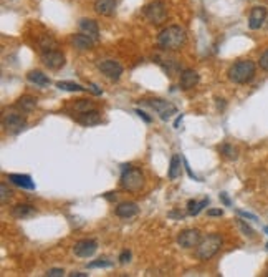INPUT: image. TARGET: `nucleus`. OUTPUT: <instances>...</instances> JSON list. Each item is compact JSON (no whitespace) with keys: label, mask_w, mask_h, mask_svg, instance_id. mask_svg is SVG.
Wrapping results in <instances>:
<instances>
[{"label":"nucleus","mask_w":268,"mask_h":277,"mask_svg":"<svg viewBox=\"0 0 268 277\" xmlns=\"http://www.w3.org/2000/svg\"><path fill=\"white\" fill-rule=\"evenodd\" d=\"M57 88L65 90V92H86L88 88L81 86L80 83H73V81H58Z\"/></svg>","instance_id":"25"},{"label":"nucleus","mask_w":268,"mask_h":277,"mask_svg":"<svg viewBox=\"0 0 268 277\" xmlns=\"http://www.w3.org/2000/svg\"><path fill=\"white\" fill-rule=\"evenodd\" d=\"M47 276L48 277H61V276H65V271L63 269H48Z\"/></svg>","instance_id":"36"},{"label":"nucleus","mask_w":268,"mask_h":277,"mask_svg":"<svg viewBox=\"0 0 268 277\" xmlns=\"http://www.w3.org/2000/svg\"><path fill=\"white\" fill-rule=\"evenodd\" d=\"M143 13H144V17H146V20L151 22L154 25L162 24V22L167 19V8L162 0H154V2L148 3V5L143 8Z\"/></svg>","instance_id":"5"},{"label":"nucleus","mask_w":268,"mask_h":277,"mask_svg":"<svg viewBox=\"0 0 268 277\" xmlns=\"http://www.w3.org/2000/svg\"><path fill=\"white\" fill-rule=\"evenodd\" d=\"M220 153L224 154L227 160H237V156H238V151L234 146H232V144H229V143L222 144V146H220Z\"/></svg>","instance_id":"27"},{"label":"nucleus","mask_w":268,"mask_h":277,"mask_svg":"<svg viewBox=\"0 0 268 277\" xmlns=\"http://www.w3.org/2000/svg\"><path fill=\"white\" fill-rule=\"evenodd\" d=\"M143 103L148 106H151L152 110L161 116V120H164V121H167L172 115H176L177 113V106L174 105V103L167 102V100L151 98V100H143Z\"/></svg>","instance_id":"6"},{"label":"nucleus","mask_w":268,"mask_h":277,"mask_svg":"<svg viewBox=\"0 0 268 277\" xmlns=\"http://www.w3.org/2000/svg\"><path fill=\"white\" fill-rule=\"evenodd\" d=\"M208 204V198H204L202 201H195V199H190L187 203V212L190 216H197L204 208Z\"/></svg>","instance_id":"24"},{"label":"nucleus","mask_w":268,"mask_h":277,"mask_svg":"<svg viewBox=\"0 0 268 277\" xmlns=\"http://www.w3.org/2000/svg\"><path fill=\"white\" fill-rule=\"evenodd\" d=\"M115 266V262L110 261V259H96V261H93V262H89L88 267L89 269H99V267H113Z\"/></svg>","instance_id":"28"},{"label":"nucleus","mask_w":268,"mask_h":277,"mask_svg":"<svg viewBox=\"0 0 268 277\" xmlns=\"http://www.w3.org/2000/svg\"><path fill=\"white\" fill-rule=\"evenodd\" d=\"M131 261V252L128 251V249H124L121 254H119V262L121 264H126V262Z\"/></svg>","instance_id":"35"},{"label":"nucleus","mask_w":268,"mask_h":277,"mask_svg":"<svg viewBox=\"0 0 268 277\" xmlns=\"http://www.w3.org/2000/svg\"><path fill=\"white\" fill-rule=\"evenodd\" d=\"M267 249H268V242H267Z\"/></svg>","instance_id":"46"},{"label":"nucleus","mask_w":268,"mask_h":277,"mask_svg":"<svg viewBox=\"0 0 268 277\" xmlns=\"http://www.w3.org/2000/svg\"><path fill=\"white\" fill-rule=\"evenodd\" d=\"M98 249V242L94 239H81L73 246L75 256L78 257H91Z\"/></svg>","instance_id":"11"},{"label":"nucleus","mask_w":268,"mask_h":277,"mask_svg":"<svg viewBox=\"0 0 268 277\" xmlns=\"http://www.w3.org/2000/svg\"><path fill=\"white\" fill-rule=\"evenodd\" d=\"M12 194H13V193L7 188V184H5V183L0 184V203L5 204V203L8 201V199L12 198Z\"/></svg>","instance_id":"30"},{"label":"nucleus","mask_w":268,"mask_h":277,"mask_svg":"<svg viewBox=\"0 0 268 277\" xmlns=\"http://www.w3.org/2000/svg\"><path fill=\"white\" fill-rule=\"evenodd\" d=\"M199 81H201V76H199L197 71L190 70V68H185V70L180 71V75H179L180 90H185V92H189V90H192L194 86L199 85Z\"/></svg>","instance_id":"12"},{"label":"nucleus","mask_w":268,"mask_h":277,"mask_svg":"<svg viewBox=\"0 0 268 277\" xmlns=\"http://www.w3.org/2000/svg\"><path fill=\"white\" fill-rule=\"evenodd\" d=\"M201 241H202V234L199 229H184L182 233L177 236V244L184 249L197 247Z\"/></svg>","instance_id":"8"},{"label":"nucleus","mask_w":268,"mask_h":277,"mask_svg":"<svg viewBox=\"0 0 268 277\" xmlns=\"http://www.w3.org/2000/svg\"><path fill=\"white\" fill-rule=\"evenodd\" d=\"M180 120H182V115H179V116H177V120L174 121V128H179V125H180Z\"/></svg>","instance_id":"43"},{"label":"nucleus","mask_w":268,"mask_h":277,"mask_svg":"<svg viewBox=\"0 0 268 277\" xmlns=\"http://www.w3.org/2000/svg\"><path fill=\"white\" fill-rule=\"evenodd\" d=\"M104 198L110 199V201H111V199H116V193H106V194H104Z\"/></svg>","instance_id":"42"},{"label":"nucleus","mask_w":268,"mask_h":277,"mask_svg":"<svg viewBox=\"0 0 268 277\" xmlns=\"http://www.w3.org/2000/svg\"><path fill=\"white\" fill-rule=\"evenodd\" d=\"M182 165H184V168H185V171H187V174H189V178H190V179H194V181H201V179H199L197 176H195L194 173H192V170H190V168H189V163H187V160H185V158H182Z\"/></svg>","instance_id":"34"},{"label":"nucleus","mask_w":268,"mask_h":277,"mask_svg":"<svg viewBox=\"0 0 268 277\" xmlns=\"http://www.w3.org/2000/svg\"><path fill=\"white\" fill-rule=\"evenodd\" d=\"M255 71L257 67L252 60H238L229 68L227 75H229V80L234 81V83L245 85L255 78Z\"/></svg>","instance_id":"3"},{"label":"nucleus","mask_w":268,"mask_h":277,"mask_svg":"<svg viewBox=\"0 0 268 277\" xmlns=\"http://www.w3.org/2000/svg\"><path fill=\"white\" fill-rule=\"evenodd\" d=\"M237 214L245 217V219H250V221H258V217L255 214H252V212H247V211H242V209H237Z\"/></svg>","instance_id":"33"},{"label":"nucleus","mask_w":268,"mask_h":277,"mask_svg":"<svg viewBox=\"0 0 268 277\" xmlns=\"http://www.w3.org/2000/svg\"><path fill=\"white\" fill-rule=\"evenodd\" d=\"M75 110L80 113L93 110V102H89V100H78V102L75 103Z\"/></svg>","instance_id":"29"},{"label":"nucleus","mask_w":268,"mask_h":277,"mask_svg":"<svg viewBox=\"0 0 268 277\" xmlns=\"http://www.w3.org/2000/svg\"><path fill=\"white\" fill-rule=\"evenodd\" d=\"M2 126L8 135H17L27 126V118L20 113H7L2 118Z\"/></svg>","instance_id":"7"},{"label":"nucleus","mask_w":268,"mask_h":277,"mask_svg":"<svg viewBox=\"0 0 268 277\" xmlns=\"http://www.w3.org/2000/svg\"><path fill=\"white\" fill-rule=\"evenodd\" d=\"M238 226H240V229L243 231V234H245V236H248V238H253V236H255V231H253L252 228H250V226H248L245 221L238 219Z\"/></svg>","instance_id":"31"},{"label":"nucleus","mask_w":268,"mask_h":277,"mask_svg":"<svg viewBox=\"0 0 268 277\" xmlns=\"http://www.w3.org/2000/svg\"><path fill=\"white\" fill-rule=\"evenodd\" d=\"M71 277H88V274H85V272H73V274H70Z\"/></svg>","instance_id":"41"},{"label":"nucleus","mask_w":268,"mask_h":277,"mask_svg":"<svg viewBox=\"0 0 268 277\" xmlns=\"http://www.w3.org/2000/svg\"><path fill=\"white\" fill-rule=\"evenodd\" d=\"M15 108L19 111H22V113H31L35 108H37V98L30 97V95H25V97L17 100Z\"/></svg>","instance_id":"20"},{"label":"nucleus","mask_w":268,"mask_h":277,"mask_svg":"<svg viewBox=\"0 0 268 277\" xmlns=\"http://www.w3.org/2000/svg\"><path fill=\"white\" fill-rule=\"evenodd\" d=\"M265 277H268V271H267V272H265Z\"/></svg>","instance_id":"45"},{"label":"nucleus","mask_w":268,"mask_h":277,"mask_svg":"<svg viewBox=\"0 0 268 277\" xmlns=\"http://www.w3.org/2000/svg\"><path fill=\"white\" fill-rule=\"evenodd\" d=\"M27 80L30 81V83H33V85H37V86H48L52 81H50V78L47 75L43 73V71H40V70H33V71H29V75H27Z\"/></svg>","instance_id":"22"},{"label":"nucleus","mask_w":268,"mask_h":277,"mask_svg":"<svg viewBox=\"0 0 268 277\" xmlns=\"http://www.w3.org/2000/svg\"><path fill=\"white\" fill-rule=\"evenodd\" d=\"M35 214H37V209L31 204L20 203L12 208V216L15 219H29V217H33Z\"/></svg>","instance_id":"15"},{"label":"nucleus","mask_w":268,"mask_h":277,"mask_svg":"<svg viewBox=\"0 0 268 277\" xmlns=\"http://www.w3.org/2000/svg\"><path fill=\"white\" fill-rule=\"evenodd\" d=\"M136 115H138L139 118H143L144 121H146V123H151V116H148V113H144V111H141V110H136Z\"/></svg>","instance_id":"37"},{"label":"nucleus","mask_w":268,"mask_h":277,"mask_svg":"<svg viewBox=\"0 0 268 277\" xmlns=\"http://www.w3.org/2000/svg\"><path fill=\"white\" fill-rule=\"evenodd\" d=\"M80 30L86 34L88 37H91L94 42H98L99 40V27H98V22H94L91 19H81L80 20Z\"/></svg>","instance_id":"16"},{"label":"nucleus","mask_w":268,"mask_h":277,"mask_svg":"<svg viewBox=\"0 0 268 277\" xmlns=\"http://www.w3.org/2000/svg\"><path fill=\"white\" fill-rule=\"evenodd\" d=\"M7 179L13 183L15 186H19V188H24V189H35V183L31 181V178L29 174H8Z\"/></svg>","instance_id":"21"},{"label":"nucleus","mask_w":268,"mask_h":277,"mask_svg":"<svg viewBox=\"0 0 268 277\" xmlns=\"http://www.w3.org/2000/svg\"><path fill=\"white\" fill-rule=\"evenodd\" d=\"M222 244H224V239L220 234H208L195 247V257L199 261H208L220 251Z\"/></svg>","instance_id":"4"},{"label":"nucleus","mask_w":268,"mask_h":277,"mask_svg":"<svg viewBox=\"0 0 268 277\" xmlns=\"http://www.w3.org/2000/svg\"><path fill=\"white\" fill-rule=\"evenodd\" d=\"M185 40H187V35L184 29H180L179 25H171L159 34L157 45L164 52H177L185 45Z\"/></svg>","instance_id":"1"},{"label":"nucleus","mask_w":268,"mask_h":277,"mask_svg":"<svg viewBox=\"0 0 268 277\" xmlns=\"http://www.w3.org/2000/svg\"><path fill=\"white\" fill-rule=\"evenodd\" d=\"M98 68H99V71L111 81H118L122 75V67L115 60H104L99 63Z\"/></svg>","instance_id":"10"},{"label":"nucleus","mask_w":268,"mask_h":277,"mask_svg":"<svg viewBox=\"0 0 268 277\" xmlns=\"http://www.w3.org/2000/svg\"><path fill=\"white\" fill-rule=\"evenodd\" d=\"M258 65H260L262 70L268 71V50H267V52H263L262 55H260V60H258Z\"/></svg>","instance_id":"32"},{"label":"nucleus","mask_w":268,"mask_h":277,"mask_svg":"<svg viewBox=\"0 0 268 277\" xmlns=\"http://www.w3.org/2000/svg\"><path fill=\"white\" fill-rule=\"evenodd\" d=\"M94 12L103 17H111L116 12V0H94Z\"/></svg>","instance_id":"17"},{"label":"nucleus","mask_w":268,"mask_h":277,"mask_svg":"<svg viewBox=\"0 0 268 277\" xmlns=\"http://www.w3.org/2000/svg\"><path fill=\"white\" fill-rule=\"evenodd\" d=\"M88 90H89V92H91V93H94V95H98V97H99V95H101V93H103V92H101V90H99V88H98V86H96V85H94V83H89V88H88Z\"/></svg>","instance_id":"38"},{"label":"nucleus","mask_w":268,"mask_h":277,"mask_svg":"<svg viewBox=\"0 0 268 277\" xmlns=\"http://www.w3.org/2000/svg\"><path fill=\"white\" fill-rule=\"evenodd\" d=\"M180 163H182V156L180 154H172L171 158V165H169V179H177L180 176Z\"/></svg>","instance_id":"23"},{"label":"nucleus","mask_w":268,"mask_h":277,"mask_svg":"<svg viewBox=\"0 0 268 277\" xmlns=\"http://www.w3.org/2000/svg\"><path fill=\"white\" fill-rule=\"evenodd\" d=\"M71 43H73V47L76 50H80V52H85V50H91L93 45L96 43L91 37H88L86 34H78V35H73V38H71Z\"/></svg>","instance_id":"19"},{"label":"nucleus","mask_w":268,"mask_h":277,"mask_svg":"<svg viewBox=\"0 0 268 277\" xmlns=\"http://www.w3.org/2000/svg\"><path fill=\"white\" fill-rule=\"evenodd\" d=\"M222 214H224L222 209H208L207 211V216H222Z\"/></svg>","instance_id":"40"},{"label":"nucleus","mask_w":268,"mask_h":277,"mask_svg":"<svg viewBox=\"0 0 268 277\" xmlns=\"http://www.w3.org/2000/svg\"><path fill=\"white\" fill-rule=\"evenodd\" d=\"M40 48H42V52H48V50H57L58 48V43L55 38H52L50 35H43V37H40Z\"/></svg>","instance_id":"26"},{"label":"nucleus","mask_w":268,"mask_h":277,"mask_svg":"<svg viewBox=\"0 0 268 277\" xmlns=\"http://www.w3.org/2000/svg\"><path fill=\"white\" fill-rule=\"evenodd\" d=\"M76 121L83 126H96V125L101 123V113L93 108V110L80 113L78 118H76Z\"/></svg>","instance_id":"14"},{"label":"nucleus","mask_w":268,"mask_h":277,"mask_svg":"<svg viewBox=\"0 0 268 277\" xmlns=\"http://www.w3.org/2000/svg\"><path fill=\"white\" fill-rule=\"evenodd\" d=\"M263 233H267V234H268V226H265V228H263Z\"/></svg>","instance_id":"44"},{"label":"nucleus","mask_w":268,"mask_h":277,"mask_svg":"<svg viewBox=\"0 0 268 277\" xmlns=\"http://www.w3.org/2000/svg\"><path fill=\"white\" fill-rule=\"evenodd\" d=\"M267 20V8L262 5H257L250 10L248 15V29L250 30H258L262 29L263 22Z\"/></svg>","instance_id":"13"},{"label":"nucleus","mask_w":268,"mask_h":277,"mask_svg":"<svg viewBox=\"0 0 268 277\" xmlns=\"http://www.w3.org/2000/svg\"><path fill=\"white\" fill-rule=\"evenodd\" d=\"M220 201L225 204V206H230L232 201L229 199V196H227V193H220Z\"/></svg>","instance_id":"39"},{"label":"nucleus","mask_w":268,"mask_h":277,"mask_svg":"<svg viewBox=\"0 0 268 277\" xmlns=\"http://www.w3.org/2000/svg\"><path fill=\"white\" fill-rule=\"evenodd\" d=\"M116 216L122 217V219H129V217L136 216L139 212V206L136 203H121L116 206Z\"/></svg>","instance_id":"18"},{"label":"nucleus","mask_w":268,"mask_h":277,"mask_svg":"<svg viewBox=\"0 0 268 277\" xmlns=\"http://www.w3.org/2000/svg\"><path fill=\"white\" fill-rule=\"evenodd\" d=\"M42 62L50 70H60L65 65V55L60 50H48V52H42Z\"/></svg>","instance_id":"9"},{"label":"nucleus","mask_w":268,"mask_h":277,"mask_svg":"<svg viewBox=\"0 0 268 277\" xmlns=\"http://www.w3.org/2000/svg\"><path fill=\"white\" fill-rule=\"evenodd\" d=\"M119 186L122 191L128 193H138L144 186V174L139 168H134L131 165H124L121 171Z\"/></svg>","instance_id":"2"}]
</instances>
